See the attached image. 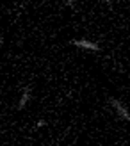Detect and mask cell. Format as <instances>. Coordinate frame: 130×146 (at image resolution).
Masks as SVG:
<instances>
[{"label":"cell","mask_w":130,"mask_h":146,"mask_svg":"<svg viewBox=\"0 0 130 146\" xmlns=\"http://www.w3.org/2000/svg\"><path fill=\"white\" fill-rule=\"evenodd\" d=\"M109 104L114 109V112L118 114V118H121L123 121H128L130 123V111H128V107L123 104V102L118 100V98H109Z\"/></svg>","instance_id":"cell-1"},{"label":"cell","mask_w":130,"mask_h":146,"mask_svg":"<svg viewBox=\"0 0 130 146\" xmlns=\"http://www.w3.org/2000/svg\"><path fill=\"white\" fill-rule=\"evenodd\" d=\"M70 43H71L73 46L80 48V50H88V52H100V50H102L98 43L89 41V39H84V38H80V39H71Z\"/></svg>","instance_id":"cell-2"},{"label":"cell","mask_w":130,"mask_h":146,"mask_svg":"<svg viewBox=\"0 0 130 146\" xmlns=\"http://www.w3.org/2000/svg\"><path fill=\"white\" fill-rule=\"evenodd\" d=\"M31 100H32V89H31V86H25L23 91H21V96L18 100L16 109H18V111H23V109L29 105V102H31Z\"/></svg>","instance_id":"cell-3"},{"label":"cell","mask_w":130,"mask_h":146,"mask_svg":"<svg viewBox=\"0 0 130 146\" xmlns=\"http://www.w3.org/2000/svg\"><path fill=\"white\" fill-rule=\"evenodd\" d=\"M36 127H38V128H43V127H46V121H45V119H39L38 123H36Z\"/></svg>","instance_id":"cell-4"},{"label":"cell","mask_w":130,"mask_h":146,"mask_svg":"<svg viewBox=\"0 0 130 146\" xmlns=\"http://www.w3.org/2000/svg\"><path fill=\"white\" fill-rule=\"evenodd\" d=\"M66 5H68V7H75V4L71 2V0H68V2H66Z\"/></svg>","instance_id":"cell-5"},{"label":"cell","mask_w":130,"mask_h":146,"mask_svg":"<svg viewBox=\"0 0 130 146\" xmlns=\"http://www.w3.org/2000/svg\"><path fill=\"white\" fill-rule=\"evenodd\" d=\"M4 45V38H0V46H2Z\"/></svg>","instance_id":"cell-6"}]
</instances>
